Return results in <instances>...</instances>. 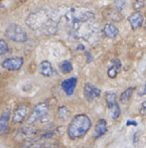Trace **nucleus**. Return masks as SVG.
Segmentation results:
<instances>
[{
  "mask_svg": "<svg viewBox=\"0 0 146 148\" xmlns=\"http://www.w3.org/2000/svg\"><path fill=\"white\" fill-rule=\"evenodd\" d=\"M40 73L44 77H53L57 74L53 65L48 61H43L40 64Z\"/></svg>",
  "mask_w": 146,
  "mask_h": 148,
  "instance_id": "obj_13",
  "label": "nucleus"
},
{
  "mask_svg": "<svg viewBox=\"0 0 146 148\" xmlns=\"http://www.w3.org/2000/svg\"><path fill=\"white\" fill-rule=\"evenodd\" d=\"M60 70L63 74H70L73 71V65H72V63H71V61L69 60L63 61V62L60 64Z\"/></svg>",
  "mask_w": 146,
  "mask_h": 148,
  "instance_id": "obj_18",
  "label": "nucleus"
},
{
  "mask_svg": "<svg viewBox=\"0 0 146 148\" xmlns=\"http://www.w3.org/2000/svg\"><path fill=\"white\" fill-rule=\"evenodd\" d=\"M135 1H137V2H143L144 0H135Z\"/></svg>",
  "mask_w": 146,
  "mask_h": 148,
  "instance_id": "obj_24",
  "label": "nucleus"
},
{
  "mask_svg": "<svg viewBox=\"0 0 146 148\" xmlns=\"http://www.w3.org/2000/svg\"><path fill=\"white\" fill-rule=\"evenodd\" d=\"M84 95L88 101H93L100 95V90L93 84L86 83L84 86Z\"/></svg>",
  "mask_w": 146,
  "mask_h": 148,
  "instance_id": "obj_9",
  "label": "nucleus"
},
{
  "mask_svg": "<svg viewBox=\"0 0 146 148\" xmlns=\"http://www.w3.org/2000/svg\"><path fill=\"white\" fill-rule=\"evenodd\" d=\"M120 68H121V63L118 59H113L111 61V65L108 70V76L110 79H114L116 78L117 74L119 73Z\"/></svg>",
  "mask_w": 146,
  "mask_h": 148,
  "instance_id": "obj_14",
  "label": "nucleus"
},
{
  "mask_svg": "<svg viewBox=\"0 0 146 148\" xmlns=\"http://www.w3.org/2000/svg\"><path fill=\"white\" fill-rule=\"evenodd\" d=\"M11 111L10 109H6L3 113H2L1 117H0V135H6L10 128L8 126V121L10 118Z\"/></svg>",
  "mask_w": 146,
  "mask_h": 148,
  "instance_id": "obj_11",
  "label": "nucleus"
},
{
  "mask_svg": "<svg viewBox=\"0 0 146 148\" xmlns=\"http://www.w3.org/2000/svg\"><path fill=\"white\" fill-rule=\"evenodd\" d=\"M8 50H9V47H8V44L6 43V41L0 39V57L4 56V55L8 52Z\"/></svg>",
  "mask_w": 146,
  "mask_h": 148,
  "instance_id": "obj_20",
  "label": "nucleus"
},
{
  "mask_svg": "<svg viewBox=\"0 0 146 148\" xmlns=\"http://www.w3.org/2000/svg\"><path fill=\"white\" fill-rule=\"evenodd\" d=\"M62 13L57 9L44 7L34 11L27 16L25 23L30 29L44 35H54L58 31Z\"/></svg>",
  "mask_w": 146,
  "mask_h": 148,
  "instance_id": "obj_1",
  "label": "nucleus"
},
{
  "mask_svg": "<svg viewBox=\"0 0 146 148\" xmlns=\"http://www.w3.org/2000/svg\"><path fill=\"white\" fill-rule=\"evenodd\" d=\"M92 126V121L86 114H77L72 119L68 126V136L71 139L83 138Z\"/></svg>",
  "mask_w": 146,
  "mask_h": 148,
  "instance_id": "obj_3",
  "label": "nucleus"
},
{
  "mask_svg": "<svg viewBox=\"0 0 146 148\" xmlns=\"http://www.w3.org/2000/svg\"><path fill=\"white\" fill-rule=\"evenodd\" d=\"M95 137H100L102 136L108 130V123H106V119H99L95 124Z\"/></svg>",
  "mask_w": 146,
  "mask_h": 148,
  "instance_id": "obj_16",
  "label": "nucleus"
},
{
  "mask_svg": "<svg viewBox=\"0 0 146 148\" xmlns=\"http://www.w3.org/2000/svg\"><path fill=\"white\" fill-rule=\"evenodd\" d=\"M139 112L142 115H146V101L141 103L140 108H139Z\"/></svg>",
  "mask_w": 146,
  "mask_h": 148,
  "instance_id": "obj_22",
  "label": "nucleus"
},
{
  "mask_svg": "<svg viewBox=\"0 0 146 148\" xmlns=\"http://www.w3.org/2000/svg\"><path fill=\"white\" fill-rule=\"evenodd\" d=\"M70 116V110L67 106H62L58 108V117L62 120H67Z\"/></svg>",
  "mask_w": 146,
  "mask_h": 148,
  "instance_id": "obj_19",
  "label": "nucleus"
},
{
  "mask_svg": "<svg viewBox=\"0 0 146 148\" xmlns=\"http://www.w3.org/2000/svg\"><path fill=\"white\" fill-rule=\"evenodd\" d=\"M49 114V106L47 103H40L33 109L30 117L28 119V123L32 124L36 121H45Z\"/></svg>",
  "mask_w": 146,
  "mask_h": 148,
  "instance_id": "obj_5",
  "label": "nucleus"
},
{
  "mask_svg": "<svg viewBox=\"0 0 146 148\" xmlns=\"http://www.w3.org/2000/svg\"><path fill=\"white\" fill-rule=\"evenodd\" d=\"M145 27H146V22H145Z\"/></svg>",
  "mask_w": 146,
  "mask_h": 148,
  "instance_id": "obj_25",
  "label": "nucleus"
},
{
  "mask_svg": "<svg viewBox=\"0 0 146 148\" xmlns=\"http://www.w3.org/2000/svg\"><path fill=\"white\" fill-rule=\"evenodd\" d=\"M5 36L9 40L16 43H25L28 40V35L23 27L15 23H11L6 27Z\"/></svg>",
  "mask_w": 146,
  "mask_h": 148,
  "instance_id": "obj_4",
  "label": "nucleus"
},
{
  "mask_svg": "<svg viewBox=\"0 0 146 148\" xmlns=\"http://www.w3.org/2000/svg\"><path fill=\"white\" fill-rule=\"evenodd\" d=\"M125 4H126V0H115L114 1V7L116 11H121L124 8Z\"/></svg>",
  "mask_w": 146,
  "mask_h": 148,
  "instance_id": "obj_21",
  "label": "nucleus"
},
{
  "mask_svg": "<svg viewBox=\"0 0 146 148\" xmlns=\"http://www.w3.org/2000/svg\"><path fill=\"white\" fill-rule=\"evenodd\" d=\"M106 101L108 108L110 110V114L112 119H116L120 115V108L116 101V95L113 92H109L106 94Z\"/></svg>",
  "mask_w": 146,
  "mask_h": 148,
  "instance_id": "obj_6",
  "label": "nucleus"
},
{
  "mask_svg": "<svg viewBox=\"0 0 146 148\" xmlns=\"http://www.w3.org/2000/svg\"><path fill=\"white\" fill-rule=\"evenodd\" d=\"M104 34L106 35V37L109 38V39H114L116 36L118 35V29L114 24L112 23H108L104 25Z\"/></svg>",
  "mask_w": 146,
  "mask_h": 148,
  "instance_id": "obj_15",
  "label": "nucleus"
},
{
  "mask_svg": "<svg viewBox=\"0 0 146 148\" xmlns=\"http://www.w3.org/2000/svg\"><path fill=\"white\" fill-rule=\"evenodd\" d=\"M146 95V83H145L144 86H143V90H141V92H138V95H140V97H142V95Z\"/></svg>",
  "mask_w": 146,
  "mask_h": 148,
  "instance_id": "obj_23",
  "label": "nucleus"
},
{
  "mask_svg": "<svg viewBox=\"0 0 146 148\" xmlns=\"http://www.w3.org/2000/svg\"><path fill=\"white\" fill-rule=\"evenodd\" d=\"M128 21L130 24V27L132 30H137L142 26L143 23V15L141 14L139 11L132 13V14L128 17Z\"/></svg>",
  "mask_w": 146,
  "mask_h": 148,
  "instance_id": "obj_12",
  "label": "nucleus"
},
{
  "mask_svg": "<svg viewBox=\"0 0 146 148\" xmlns=\"http://www.w3.org/2000/svg\"><path fill=\"white\" fill-rule=\"evenodd\" d=\"M93 18H95V13L88 9L72 7L68 9L64 14H62L61 21L64 20L71 29H75L81 24L93 20Z\"/></svg>",
  "mask_w": 146,
  "mask_h": 148,
  "instance_id": "obj_2",
  "label": "nucleus"
},
{
  "mask_svg": "<svg viewBox=\"0 0 146 148\" xmlns=\"http://www.w3.org/2000/svg\"><path fill=\"white\" fill-rule=\"evenodd\" d=\"M134 90H135V88H127L126 90H124V92L120 95V97H119L120 102H122V103H126V102L130 99L132 95H133Z\"/></svg>",
  "mask_w": 146,
  "mask_h": 148,
  "instance_id": "obj_17",
  "label": "nucleus"
},
{
  "mask_svg": "<svg viewBox=\"0 0 146 148\" xmlns=\"http://www.w3.org/2000/svg\"><path fill=\"white\" fill-rule=\"evenodd\" d=\"M30 112V108L26 104H20L17 108L15 109L14 114H13V122L14 123H22Z\"/></svg>",
  "mask_w": 146,
  "mask_h": 148,
  "instance_id": "obj_8",
  "label": "nucleus"
},
{
  "mask_svg": "<svg viewBox=\"0 0 146 148\" xmlns=\"http://www.w3.org/2000/svg\"><path fill=\"white\" fill-rule=\"evenodd\" d=\"M24 64V60L21 57H12V58L5 59L1 63L2 68L8 71H18L21 69Z\"/></svg>",
  "mask_w": 146,
  "mask_h": 148,
  "instance_id": "obj_7",
  "label": "nucleus"
},
{
  "mask_svg": "<svg viewBox=\"0 0 146 148\" xmlns=\"http://www.w3.org/2000/svg\"><path fill=\"white\" fill-rule=\"evenodd\" d=\"M77 84V79L73 77V78L67 79L65 81L62 82L61 86L63 88V90L65 92V94L68 95V97H71V95H74V92L76 90V86Z\"/></svg>",
  "mask_w": 146,
  "mask_h": 148,
  "instance_id": "obj_10",
  "label": "nucleus"
}]
</instances>
